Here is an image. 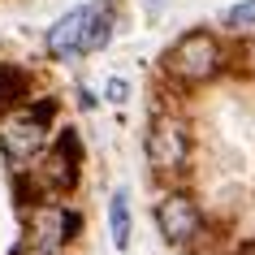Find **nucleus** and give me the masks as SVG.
<instances>
[{
  "mask_svg": "<svg viewBox=\"0 0 255 255\" xmlns=\"http://www.w3.org/2000/svg\"><path fill=\"white\" fill-rule=\"evenodd\" d=\"M113 39V0H91L69 9L61 22H52L48 30V52L52 56H82L95 52Z\"/></svg>",
  "mask_w": 255,
  "mask_h": 255,
  "instance_id": "obj_1",
  "label": "nucleus"
},
{
  "mask_svg": "<svg viewBox=\"0 0 255 255\" xmlns=\"http://www.w3.org/2000/svg\"><path fill=\"white\" fill-rule=\"evenodd\" d=\"M164 69L169 78L182 82V87H199V82H212L221 69H225V48L212 30H190L164 52Z\"/></svg>",
  "mask_w": 255,
  "mask_h": 255,
  "instance_id": "obj_2",
  "label": "nucleus"
},
{
  "mask_svg": "<svg viewBox=\"0 0 255 255\" xmlns=\"http://www.w3.org/2000/svg\"><path fill=\"white\" fill-rule=\"evenodd\" d=\"M48 121H52V100L48 104H35V108H17L13 117L0 121V151L9 164H30L48 147Z\"/></svg>",
  "mask_w": 255,
  "mask_h": 255,
  "instance_id": "obj_3",
  "label": "nucleus"
},
{
  "mask_svg": "<svg viewBox=\"0 0 255 255\" xmlns=\"http://www.w3.org/2000/svg\"><path fill=\"white\" fill-rule=\"evenodd\" d=\"M143 151H147V164L156 173H164V177L182 173V164L190 160V126L182 117H173V113H160L147 126Z\"/></svg>",
  "mask_w": 255,
  "mask_h": 255,
  "instance_id": "obj_4",
  "label": "nucleus"
},
{
  "mask_svg": "<svg viewBox=\"0 0 255 255\" xmlns=\"http://www.w3.org/2000/svg\"><path fill=\"white\" fill-rule=\"evenodd\" d=\"M156 225H160V238L169 247H195L203 238V212L190 190H169L160 203H156Z\"/></svg>",
  "mask_w": 255,
  "mask_h": 255,
  "instance_id": "obj_5",
  "label": "nucleus"
},
{
  "mask_svg": "<svg viewBox=\"0 0 255 255\" xmlns=\"http://www.w3.org/2000/svg\"><path fill=\"white\" fill-rule=\"evenodd\" d=\"M26 234H30L26 242H35L43 251H56V247L74 242L78 212H69L65 203H56V199H39V203H30V212H26Z\"/></svg>",
  "mask_w": 255,
  "mask_h": 255,
  "instance_id": "obj_6",
  "label": "nucleus"
},
{
  "mask_svg": "<svg viewBox=\"0 0 255 255\" xmlns=\"http://www.w3.org/2000/svg\"><path fill=\"white\" fill-rule=\"evenodd\" d=\"M108 234H113V247L117 251H130V234H134V221H130V195L117 190L108 199Z\"/></svg>",
  "mask_w": 255,
  "mask_h": 255,
  "instance_id": "obj_7",
  "label": "nucleus"
},
{
  "mask_svg": "<svg viewBox=\"0 0 255 255\" xmlns=\"http://www.w3.org/2000/svg\"><path fill=\"white\" fill-rule=\"evenodd\" d=\"M225 26L238 35H255V0H238L225 9Z\"/></svg>",
  "mask_w": 255,
  "mask_h": 255,
  "instance_id": "obj_8",
  "label": "nucleus"
},
{
  "mask_svg": "<svg viewBox=\"0 0 255 255\" xmlns=\"http://www.w3.org/2000/svg\"><path fill=\"white\" fill-rule=\"evenodd\" d=\"M17 95H22V74L9 65H0V104H13Z\"/></svg>",
  "mask_w": 255,
  "mask_h": 255,
  "instance_id": "obj_9",
  "label": "nucleus"
},
{
  "mask_svg": "<svg viewBox=\"0 0 255 255\" xmlns=\"http://www.w3.org/2000/svg\"><path fill=\"white\" fill-rule=\"evenodd\" d=\"M104 100H108V104H126V100H130V78H108Z\"/></svg>",
  "mask_w": 255,
  "mask_h": 255,
  "instance_id": "obj_10",
  "label": "nucleus"
},
{
  "mask_svg": "<svg viewBox=\"0 0 255 255\" xmlns=\"http://www.w3.org/2000/svg\"><path fill=\"white\" fill-rule=\"evenodd\" d=\"M251 61H255V52H251Z\"/></svg>",
  "mask_w": 255,
  "mask_h": 255,
  "instance_id": "obj_11",
  "label": "nucleus"
}]
</instances>
